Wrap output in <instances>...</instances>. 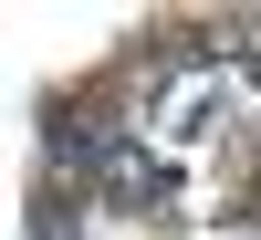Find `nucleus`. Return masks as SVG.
<instances>
[{"mask_svg": "<svg viewBox=\"0 0 261 240\" xmlns=\"http://www.w3.org/2000/svg\"><path fill=\"white\" fill-rule=\"evenodd\" d=\"M220 104H230V63H209V52H199V63H167V73L146 84L136 125H146L157 146H199L209 125H220Z\"/></svg>", "mask_w": 261, "mask_h": 240, "instance_id": "obj_1", "label": "nucleus"}, {"mask_svg": "<svg viewBox=\"0 0 261 240\" xmlns=\"http://www.w3.org/2000/svg\"><path fill=\"white\" fill-rule=\"evenodd\" d=\"M21 240H84V220H73V199H63V188H42V199L21 209Z\"/></svg>", "mask_w": 261, "mask_h": 240, "instance_id": "obj_2", "label": "nucleus"}, {"mask_svg": "<svg viewBox=\"0 0 261 240\" xmlns=\"http://www.w3.org/2000/svg\"><path fill=\"white\" fill-rule=\"evenodd\" d=\"M241 73H251V84H261V52H251V63H241Z\"/></svg>", "mask_w": 261, "mask_h": 240, "instance_id": "obj_3", "label": "nucleus"}]
</instances>
